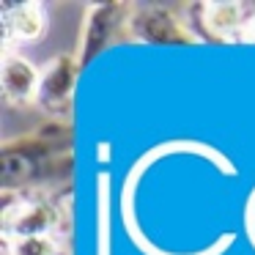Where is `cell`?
<instances>
[{
	"label": "cell",
	"mask_w": 255,
	"mask_h": 255,
	"mask_svg": "<svg viewBox=\"0 0 255 255\" xmlns=\"http://www.w3.org/2000/svg\"><path fill=\"white\" fill-rule=\"evenodd\" d=\"M74 176L72 121L44 118L33 132L3 140L0 145V189H47L66 192Z\"/></svg>",
	"instance_id": "6da1fadb"
},
{
	"label": "cell",
	"mask_w": 255,
	"mask_h": 255,
	"mask_svg": "<svg viewBox=\"0 0 255 255\" xmlns=\"http://www.w3.org/2000/svg\"><path fill=\"white\" fill-rule=\"evenodd\" d=\"M69 233H72V189L66 192H47V189L3 192V209H0L3 242L19 236L66 239Z\"/></svg>",
	"instance_id": "7a4b0ae2"
},
{
	"label": "cell",
	"mask_w": 255,
	"mask_h": 255,
	"mask_svg": "<svg viewBox=\"0 0 255 255\" xmlns=\"http://www.w3.org/2000/svg\"><path fill=\"white\" fill-rule=\"evenodd\" d=\"M132 11L134 3H129V0H110V3L85 6L77 52H74L80 69H85L96 55H102L110 47L132 41Z\"/></svg>",
	"instance_id": "3957f363"
},
{
	"label": "cell",
	"mask_w": 255,
	"mask_h": 255,
	"mask_svg": "<svg viewBox=\"0 0 255 255\" xmlns=\"http://www.w3.org/2000/svg\"><path fill=\"white\" fill-rule=\"evenodd\" d=\"M255 8L250 3H211V0H200V3H184L181 14L187 19L189 30L198 36V41L206 44H242L244 25L253 17Z\"/></svg>",
	"instance_id": "277c9868"
},
{
	"label": "cell",
	"mask_w": 255,
	"mask_h": 255,
	"mask_svg": "<svg viewBox=\"0 0 255 255\" xmlns=\"http://www.w3.org/2000/svg\"><path fill=\"white\" fill-rule=\"evenodd\" d=\"M132 41L137 44H200L198 36L189 30L181 6L167 3H134L132 11Z\"/></svg>",
	"instance_id": "5b68a950"
},
{
	"label": "cell",
	"mask_w": 255,
	"mask_h": 255,
	"mask_svg": "<svg viewBox=\"0 0 255 255\" xmlns=\"http://www.w3.org/2000/svg\"><path fill=\"white\" fill-rule=\"evenodd\" d=\"M80 63L74 55H61L50 58L47 66L41 69V83H39V99L36 107L44 113V118L55 121H72V102H74V88L80 77Z\"/></svg>",
	"instance_id": "8992f818"
},
{
	"label": "cell",
	"mask_w": 255,
	"mask_h": 255,
	"mask_svg": "<svg viewBox=\"0 0 255 255\" xmlns=\"http://www.w3.org/2000/svg\"><path fill=\"white\" fill-rule=\"evenodd\" d=\"M41 69H36L19 50L0 52V94L11 107H36Z\"/></svg>",
	"instance_id": "52a82bcc"
},
{
	"label": "cell",
	"mask_w": 255,
	"mask_h": 255,
	"mask_svg": "<svg viewBox=\"0 0 255 255\" xmlns=\"http://www.w3.org/2000/svg\"><path fill=\"white\" fill-rule=\"evenodd\" d=\"M47 30V8L36 0L0 3V33L3 50H17L19 44H36Z\"/></svg>",
	"instance_id": "ba28073f"
},
{
	"label": "cell",
	"mask_w": 255,
	"mask_h": 255,
	"mask_svg": "<svg viewBox=\"0 0 255 255\" xmlns=\"http://www.w3.org/2000/svg\"><path fill=\"white\" fill-rule=\"evenodd\" d=\"M6 255H69L66 239L58 236H19L3 242Z\"/></svg>",
	"instance_id": "9c48e42d"
},
{
	"label": "cell",
	"mask_w": 255,
	"mask_h": 255,
	"mask_svg": "<svg viewBox=\"0 0 255 255\" xmlns=\"http://www.w3.org/2000/svg\"><path fill=\"white\" fill-rule=\"evenodd\" d=\"M242 44H255V11H253V17L247 19V25H244Z\"/></svg>",
	"instance_id": "30bf717a"
}]
</instances>
